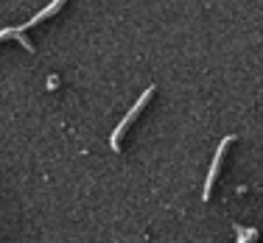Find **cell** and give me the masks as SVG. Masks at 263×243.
<instances>
[{"label":"cell","instance_id":"2","mask_svg":"<svg viewBox=\"0 0 263 243\" xmlns=\"http://www.w3.org/2000/svg\"><path fill=\"white\" fill-rule=\"evenodd\" d=\"M235 143V134H230V137H224L221 140V146H218V151H216V159H213V165H210V173H208V182H204V201H210V196H213V185H216V179H218V171H221V162H224V151H227L230 146Z\"/></svg>","mask_w":263,"mask_h":243},{"label":"cell","instance_id":"3","mask_svg":"<svg viewBox=\"0 0 263 243\" xmlns=\"http://www.w3.org/2000/svg\"><path fill=\"white\" fill-rule=\"evenodd\" d=\"M65 3H67V0H53V3H51V6H45V9H42L36 17H31L26 26H20V31H26L28 26H36V23H42V20H48V17H53V14H56V11H59Z\"/></svg>","mask_w":263,"mask_h":243},{"label":"cell","instance_id":"1","mask_svg":"<svg viewBox=\"0 0 263 243\" xmlns=\"http://www.w3.org/2000/svg\"><path fill=\"white\" fill-rule=\"evenodd\" d=\"M152 95H154V87H146V90H143V95L137 98V104H135V107L129 109V115L123 117L121 123H118V129H115V132H112V140H109V143H112V151H121V137L126 134V129H129L132 123L137 120V117H140V112L146 109V104L152 101Z\"/></svg>","mask_w":263,"mask_h":243}]
</instances>
